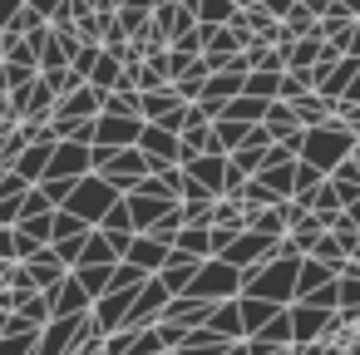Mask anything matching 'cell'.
I'll return each mask as SVG.
<instances>
[{
  "label": "cell",
  "instance_id": "1",
  "mask_svg": "<svg viewBox=\"0 0 360 355\" xmlns=\"http://www.w3.org/2000/svg\"><path fill=\"white\" fill-rule=\"evenodd\" d=\"M321 232H326V222H321L316 212H306L301 222H291V247H296V252H316Z\"/></svg>",
  "mask_w": 360,
  "mask_h": 355
},
{
  "label": "cell",
  "instance_id": "2",
  "mask_svg": "<svg viewBox=\"0 0 360 355\" xmlns=\"http://www.w3.org/2000/svg\"><path fill=\"white\" fill-rule=\"evenodd\" d=\"M212 217H217V227H227V232H232V227H247V202H242V198H222V202L212 207Z\"/></svg>",
  "mask_w": 360,
  "mask_h": 355
},
{
  "label": "cell",
  "instance_id": "3",
  "mask_svg": "<svg viewBox=\"0 0 360 355\" xmlns=\"http://www.w3.org/2000/svg\"><path fill=\"white\" fill-rule=\"evenodd\" d=\"M25 266H30V276H35V286H40V291H45V286H55V281H60V262H55V257H50V252H35V257H30V262H25Z\"/></svg>",
  "mask_w": 360,
  "mask_h": 355
},
{
  "label": "cell",
  "instance_id": "4",
  "mask_svg": "<svg viewBox=\"0 0 360 355\" xmlns=\"http://www.w3.org/2000/svg\"><path fill=\"white\" fill-rule=\"evenodd\" d=\"M266 119H271V134H276V138L296 134V124H301V119H296V109H291V99H286V104H271V109H266Z\"/></svg>",
  "mask_w": 360,
  "mask_h": 355
},
{
  "label": "cell",
  "instance_id": "5",
  "mask_svg": "<svg viewBox=\"0 0 360 355\" xmlns=\"http://www.w3.org/2000/svg\"><path fill=\"white\" fill-rule=\"evenodd\" d=\"M306 89H316V75H311V70H291V75H281V94H286V99H301Z\"/></svg>",
  "mask_w": 360,
  "mask_h": 355
},
{
  "label": "cell",
  "instance_id": "6",
  "mask_svg": "<svg viewBox=\"0 0 360 355\" xmlns=\"http://www.w3.org/2000/svg\"><path fill=\"white\" fill-rule=\"evenodd\" d=\"M104 109L109 114H143V94H109Z\"/></svg>",
  "mask_w": 360,
  "mask_h": 355
},
{
  "label": "cell",
  "instance_id": "7",
  "mask_svg": "<svg viewBox=\"0 0 360 355\" xmlns=\"http://www.w3.org/2000/svg\"><path fill=\"white\" fill-rule=\"evenodd\" d=\"M25 6H30V11H40V15L50 20V15H60V11H65V0H25Z\"/></svg>",
  "mask_w": 360,
  "mask_h": 355
},
{
  "label": "cell",
  "instance_id": "8",
  "mask_svg": "<svg viewBox=\"0 0 360 355\" xmlns=\"http://www.w3.org/2000/svg\"><path fill=\"white\" fill-rule=\"evenodd\" d=\"M20 6H25V0H0V25H11L20 15Z\"/></svg>",
  "mask_w": 360,
  "mask_h": 355
},
{
  "label": "cell",
  "instance_id": "9",
  "mask_svg": "<svg viewBox=\"0 0 360 355\" xmlns=\"http://www.w3.org/2000/svg\"><path fill=\"white\" fill-rule=\"evenodd\" d=\"M262 6H266V11H271V15H276V20H286V11H291V6H296V0H262Z\"/></svg>",
  "mask_w": 360,
  "mask_h": 355
},
{
  "label": "cell",
  "instance_id": "10",
  "mask_svg": "<svg viewBox=\"0 0 360 355\" xmlns=\"http://www.w3.org/2000/svg\"><path fill=\"white\" fill-rule=\"evenodd\" d=\"M0 330H11V321H6V311H0Z\"/></svg>",
  "mask_w": 360,
  "mask_h": 355
}]
</instances>
